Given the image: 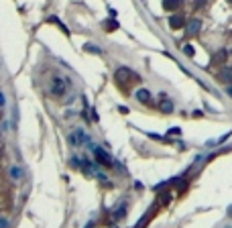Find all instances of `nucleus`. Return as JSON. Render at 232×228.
<instances>
[{
	"mask_svg": "<svg viewBox=\"0 0 232 228\" xmlns=\"http://www.w3.org/2000/svg\"><path fill=\"white\" fill-rule=\"evenodd\" d=\"M53 94L55 96L65 94V81H63L61 78H53Z\"/></svg>",
	"mask_w": 232,
	"mask_h": 228,
	"instance_id": "nucleus-1",
	"label": "nucleus"
},
{
	"mask_svg": "<svg viewBox=\"0 0 232 228\" xmlns=\"http://www.w3.org/2000/svg\"><path fill=\"white\" fill-rule=\"evenodd\" d=\"M94 155H96V159H98L100 163H104V165H110V157H108L106 153H104L102 149H96V151H94Z\"/></svg>",
	"mask_w": 232,
	"mask_h": 228,
	"instance_id": "nucleus-2",
	"label": "nucleus"
},
{
	"mask_svg": "<svg viewBox=\"0 0 232 228\" xmlns=\"http://www.w3.org/2000/svg\"><path fill=\"white\" fill-rule=\"evenodd\" d=\"M169 25H171V29H179V27H183V19L181 16H171Z\"/></svg>",
	"mask_w": 232,
	"mask_h": 228,
	"instance_id": "nucleus-3",
	"label": "nucleus"
},
{
	"mask_svg": "<svg viewBox=\"0 0 232 228\" xmlns=\"http://www.w3.org/2000/svg\"><path fill=\"white\" fill-rule=\"evenodd\" d=\"M163 6L167 8V10H173V8L179 6V0H163Z\"/></svg>",
	"mask_w": 232,
	"mask_h": 228,
	"instance_id": "nucleus-4",
	"label": "nucleus"
},
{
	"mask_svg": "<svg viewBox=\"0 0 232 228\" xmlns=\"http://www.w3.org/2000/svg\"><path fill=\"white\" fill-rule=\"evenodd\" d=\"M137 98L141 102H149L151 96H149V92H147V90H138V92H137Z\"/></svg>",
	"mask_w": 232,
	"mask_h": 228,
	"instance_id": "nucleus-5",
	"label": "nucleus"
},
{
	"mask_svg": "<svg viewBox=\"0 0 232 228\" xmlns=\"http://www.w3.org/2000/svg\"><path fill=\"white\" fill-rule=\"evenodd\" d=\"M124 212H126V208H124V206H120V208H118V210L114 212V218H122V216H124Z\"/></svg>",
	"mask_w": 232,
	"mask_h": 228,
	"instance_id": "nucleus-6",
	"label": "nucleus"
},
{
	"mask_svg": "<svg viewBox=\"0 0 232 228\" xmlns=\"http://www.w3.org/2000/svg\"><path fill=\"white\" fill-rule=\"evenodd\" d=\"M198 29H200V22H198V20H193V22L189 25V33H196Z\"/></svg>",
	"mask_w": 232,
	"mask_h": 228,
	"instance_id": "nucleus-7",
	"label": "nucleus"
},
{
	"mask_svg": "<svg viewBox=\"0 0 232 228\" xmlns=\"http://www.w3.org/2000/svg\"><path fill=\"white\" fill-rule=\"evenodd\" d=\"M116 29H118V25H116L114 20H112V22H106V31H116Z\"/></svg>",
	"mask_w": 232,
	"mask_h": 228,
	"instance_id": "nucleus-8",
	"label": "nucleus"
},
{
	"mask_svg": "<svg viewBox=\"0 0 232 228\" xmlns=\"http://www.w3.org/2000/svg\"><path fill=\"white\" fill-rule=\"evenodd\" d=\"M161 108H163V112H171V108H173V106H171V102H163V106H161Z\"/></svg>",
	"mask_w": 232,
	"mask_h": 228,
	"instance_id": "nucleus-9",
	"label": "nucleus"
},
{
	"mask_svg": "<svg viewBox=\"0 0 232 228\" xmlns=\"http://www.w3.org/2000/svg\"><path fill=\"white\" fill-rule=\"evenodd\" d=\"M86 49H88V51H94V53H100V49L94 47V45H86Z\"/></svg>",
	"mask_w": 232,
	"mask_h": 228,
	"instance_id": "nucleus-10",
	"label": "nucleus"
},
{
	"mask_svg": "<svg viewBox=\"0 0 232 228\" xmlns=\"http://www.w3.org/2000/svg\"><path fill=\"white\" fill-rule=\"evenodd\" d=\"M10 175H14V177H21V171L14 167V169H10Z\"/></svg>",
	"mask_w": 232,
	"mask_h": 228,
	"instance_id": "nucleus-11",
	"label": "nucleus"
},
{
	"mask_svg": "<svg viewBox=\"0 0 232 228\" xmlns=\"http://www.w3.org/2000/svg\"><path fill=\"white\" fill-rule=\"evenodd\" d=\"M0 228H6V222L4 220H0Z\"/></svg>",
	"mask_w": 232,
	"mask_h": 228,
	"instance_id": "nucleus-12",
	"label": "nucleus"
},
{
	"mask_svg": "<svg viewBox=\"0 0 232 228\" xmlns=\"http://www.w3.org/2000/svg\"><path fill=\"white\" fill-rule=\"evenodd\" d=\"M2 104H4V98H2V94H0V106H2Z\"/></svg>",
	"mask_w": 232,
	"mask_h": 228,
	"instance_id": "nucleus-13",
	"label": "nucleus"
},
{
	"mask_svg": "<svg viewBox=\"0 0 232 228\" xmlns=\"http://www.w3.org/2000/svg\"><path fill=\"white\" fill-rule=\"evenodd\" d=\"M86 228H92V224H90V226H86Z\"/></svg>",
	"mask_w": 232,
	"mask_h": 228,
	"instance_id": "nucleus-14",
	"label": "nucleus"
}]
</instances>
